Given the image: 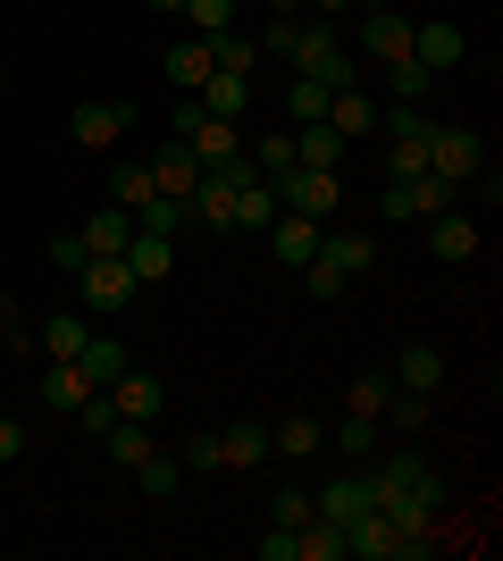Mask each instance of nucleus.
<instances>
[{"mask_svg":"<svg viewBox=\"0 0 503 561\" xmlns=\"http://www.w3.org/2000/svg\"><path fill=\"white\" fill-rule=\"evenodd\" d=\"M76 369L93 377V386H118V377L135 369V352H126L118 335H84V352H76Z\"/></svg>","mask_w":503,"mask_h":561,"instance_id":"nucleus-16","label":"nucleus"},{"mask_svg":"<svg viewBox=\"0 0 503 561\" xmlns=\"http://www.w3.org/2000/svg\"><path fill=\"white\" fill-rule=\"evenodd\" d=\"M151 9H185V0H151Z\"/></svg>","mask_w":503,"mask_h":561,"instance_id":"nucleus-49","label":"nucleus"},{"mask_svg":"<svg viewBox=\"0 0 503 561\" xmlns=\"http://www.w3.org/2000/svg\"><path fill=\"white\" fill-rule=\"evenodd\" d=\"M328 126H335L344 142H353V135H369V126H378V101L361 93V84H344V93H328Z\"/></svg>","mask_w":503,"mask_h":561,"instance_id":"nucleus-19","label":"nucleus"},{"mask_svg":"<svg viewBox=\"0 0 503 561\" xmlns=\"http://www.w3.org/2000/svg\"><path fill=\"white\" fill-rule=\"evenodd\" d=\"M101 445H110V461L135 469V461L151 453V420H110V427H101Z\"/></svg>","mask_w":503,"mask_h":561,"instance_id":"nucleus-28","label":"nucleus"},{"mask_svg":"<svg viewBox=\"0 0 503 561\" xmlns=\"http://www.w3.org/2000/svg\"><path fill=\"white\" fill-rule=\"evenodd\" d=\"M403 50H411L403 9H369V18H361V59H403Z\"/></svg>","mask_w":503,"mask_h":561,"instance_id":"nucleus-12","label":"nucleus"},{"mask_svg":"<svg viewBox=\"0 0 503 561\" xmlns=\"http://www.w3.org/2000/svg\"><path fill=\"white\" fill-rule=\"evenodd\" d=\"M268 218H277V185L252 176V185L236 193V234H268Z\"/></svg>","mask_w":503,"mask_h":561,"instance_id":"nucleus-23","label":"nucleus"},{"mask_svg":"<svg viewBox=\"0 0 503 561\" xmlns=\"http://www.w3.org/2000/svg\"><path fill=\"white\" fill-rule=\"evenodd\" d=\"M386 176H428V135H403V142H386Z\"/></svg>","mask_w":503,"mask_h":561,"instance_id":"nucleus-37","label":"nucleus"},{"mask_svg":"<svg viewBox=\"0 0 503 561\" xmlns=\"http://www.w3.org/2000/svg\"><path fill=\"white\" fill-rule=\"evenodd\" d=\"M185 469H210V478L227 469V445H218V427H202V436L185 445Z\"/></svg>","mask_w":503,"mask_h":561,"instance_id":"nucleus-41","label":"nucleus"},{"mask_svg":"<svg viewBox=\"0 0 503 561\" xmlns=\"http://www.w3.org/2000/svg\"><path fill=\"white\" fill-rule=\"evenodd\" d=\"M335 168H286V176H277V210H294V218H319V227H328V210H335Z\"/></svg>","mask_w":503,"mask_h":561,"instance_id":"nucleus-4","label":"nucleus"},{"mask_svg":"<svg viewBox=\"0 0 503 561\" xmlns=\"http://www.w3.org/2000/svg\"><path fill=\"white\" fill-rule=\"evenodd\" d=\"M386 394H395V377H353V402H344V411L378 420V411H386Z\"/></svg>","mask_w":503,"mask_h":561,"instance_id":"nucleus-40","label":"nucleus"},{"mask_svg":"<svg viewBox=\"0 0 503 561\" xmlns=\"http://www.w3.org/2000/svg\"><path fill=\"white\" fill-rule=\"evenodd\" d=\"M84 260H93V252H84V234H59V243H50V268H59V277H76Z\"/></svg>","mask_w":503,"mask_h":561,"instance_id":"nucleus-42","label":"nucleus"},{"mask_svg":"<svg viewBox=\"0 0 503 561\" xmlns=\"http://www.w3.org/2000/svg\"><path fill=\"white\" fill-rule=\"evenodd\" d=\"M319 234H328L319 218H294V210H277V218H268V243H277V260H286V268H302V260L319 252Z\"/></svg>","mask_w":503,"mask_h":561,"instance_id":"nucleus-14","label":"nucleus"},{"mask_svg":"<svg viewBox=\"0 0 503 561\" xmlns=\"http://www.w3.org/2000/svg\"><path fill=\"white\" fill-rule=\"evenodd\" d=\"M268 18H302V0H268Z\"/></svg>","mask_w":503,"mask_h":561,"instance_id":"nucleus-47","label":"nucleus"},{"mask_svg":"<svg viewBox=\"0 0 503 561\" xmlns=\"http://www.w3.org/2000/svg\"><path fill=\"white\" fill-rule=\"evenodd\" d=\"M135 227H144V234H185V227H193V210L176 202V193H151L144 210H135Z\"/></svg>","mask_w":503,"mask_h":561,"instance_id":"nucleus-29","label":"nucleus"},{"mask_svg":"<svg viewBox=\"0 0 503 561\" xmlns=\"http://www.w3.org/2000/svg\"><path fill=\"white\" fill-rule=\"evenodd\" d=\"M185 142H193V160H202V168H218V160H236V151H243V135L227 126V117H202Z\"/></svg>","mask_w":503,"mask_h":561,"instance_id":"nucleus-24","label":"nucleus"},{"mask_svg":"<svg viewBox=\"0 0 503 561\" xmlns=\"http://www.w3.org/2000/svg\"><path fill=\"white\" fill-rule=\"evenodd\" d=\"M461 50H470V34H461L454 18H428V25H411V59H420L428 76L461 68Z\"/></svg>","mask_w":503,"mask_h":561,"instance_id":"nucleus-5","label":"nucleus"},{"mask_svg":"<svg viewBox=\"0 0 503 561\" xmlns=\"http://www.w3.org/2000/svg\"><path fill=\"white\" fill-rule=\"evenodd\" d=\"M101 394H110V402H118V420H160V377H151V369H126L118 377V386H101Z\"/></svg>","mask_w":503,"mask_h":561,"instance_id":"nucleus-13","label":"nucleus"},{"mask_svg":"<svg viewBox=\"0 0 503 561\" xmlns=\"http://www.w3.org/2000/svg\"><path fill=\"white\" fill-rule=\"evenodd\" d=\"M43 352H50V360H76V352H84V319H76V310L43 319Z\"/></svg>","mask_w":503,"mask_h":561,"instance_id":"nucleus-33","label":"nucleus"},{"mask_svg":"<svg viewBox=\"0 0 503 561\" xmlns=\"http://www.w3.org/2000/svg\"><path fill=\"white\" fill-rule=\"evenodd\" d=\"M151 193H160V185H151L144 160H118V168H110V202H118V210H144Z\"/></svg>","mask_w":503,"mask_h":561,"instance_id":"nucleus-27","label":"nucleus"},{"mask_svg":"<svg viewBox=\"0 0 503 561\" xmlns=\"http://www.w3.org/2000/svg\"><path fill=\"white\" fill-rule=\"evenodd\" d=\"M386 84H395V101H420V93L436 84V76H428V68H420V59L403 50V59H386Z\"/></svg>","mask_w":503,"mask_h":561,"instance_id":"nucleus-38","label":"nucleus"},{"mask_svg":"<svg viewBox=\"0 0 503 561\" xmlns=\"http://www.w3.org/2000/svg\"><path fill=\"white\" fill-rule=\"evenodd\" d=\"M395 386H403V394H436V386H445V352H436V344H403Z\"/></svg>","mask_w":503,"mask_h":561,"instance_id":"nucleus-17","label":"nucleus"},{"mask_svg":"<svg viewBox=\"0 0 503 561\" xmlns=\"http://www.w3.org/2000/svg\"><path fill=\"white\" fill-rule=\"evenodd\" d=\"M261 561H294V528H268V537H261Z\"/></svg>","mask_w":503,"mask_h":561,"instance_id":"nucleus-44","label":"nucleus"},{"mask_svg":"<svg viewBox=\"0 0 503 561\" xmlns=\"http://www.w3.org/2000/svg\"><path fill=\"white\" fill-rule=\"evenodd\" d=\"M361 268H378V243H369V234H319V252L302 260V277H311L319 302H335Z\"/></svg>","mask_w":503,"mask_h":561,"instance_id":"nucleus-2","label":"nucleus"},{"mask_svg":"<svg viewBox=\"0 0 503 561\" xmlns=\"http://www.w3.org/2000/svg\"><path fill=\"white\" fill-rule=\"evenodd\" d=\"M84 394H93V377L76 369V360H50V369H43V402H50V411H76Z\"/></svg>","mask_w":503,"mask_h":561,"instance_id":"nucleus-26","label":"nucleus"},{"mask_svg":"<svg viewBox=\"0 0 503 561\" xmlns=\"http://www.w3.org/2000/svg\"><path fill=\"white\" fill-rule=\"evenodd\" d=\"M135 486H144L151 503H168V494L185 486V461H160V453H144V461H135Z\"/></svg>","mask_w":503,"mask_h":561,"instance_id":"nucleus-30","label":"nucleus"},{"mask_svg":"<svg viewBox=\"0 0 503 561\" xmlns=\"http://www.w3.org/2000/svg\"><path fill=\"white\" fill-rule=\"evenodd\" d=\"M126 126H135V110H126V101H76V142H84V151H110Z\"/></svg>","mask_w":503,"mask_h":561,"instance_id":"nucleus-7","label":"nucleus"},{"mask_svg":"<svg viewBox=\"0 0 503 561\" xmlns=\"http://www.w3.org/2000/svg\"><path fill=\"white\" fill-rule=\"evenodd\" d=\"M18 453H25V427H18V420H0V461H18Z\"/></svg>","mask_w":503,"mask_h":561,"instance_id":"nucleus-45","label":"nucleus"},{"mask_svg":"<svg viewBox=\"0 0 503 561\" xmlns=\"http://www.w3.org/2000/svg\"><path fill=\"white\" fill-rule=\"evenodd\" d=\"M386 427H395V436H420V427H428V394H403V386H395V394H386V411H378Z\"/></svg>","mask_w":503,"mask_h":561,"instance_id":"nucleus-31","label":"nucleus"},{"mask_svg":"<svg viewBox=\"0 0 503 561\" xmlns=\"http://www.w3.org/2000/svg\"><path fill=\"white\" fill-rule=\"evenodd\" d=\"M353 0H302V18H344Z\"/></svg>","mask_w":503,"mask_h":561,"instance_id":"nucleus-46","label":"nucleus"},{"mask_svg":"<svg viewBox=\"0 0 503 561\" xmlns=\"http://www.w3.org/2000/svg\"><path fill=\"white\" fill-rule=\"evenodd\" d=\"M185 18H193V34L210 43V34H227V25H236V0H185Z\"/></svg>","mask_w":503,"mask_h":561,"instance_id":"nucleus-39","label":"nucleus"},{"mask_svg":"<svg viewBox=\"0 0 503 561\" xmlns=\"http://www.w3.org/2000/svg\"><path fill=\"white\" fill-rule=\"evenodd\" d=\"M243 160H252V168H261V176H268V185H277V176H286V168H294V135H261V142H252V151H243Z\"/></svg>","mask_w":503,"mask_h":561,"instance_id":"nucleus-36","label":"nucleus"},{"mask_svg":"<svg viewBox=\"0 0 503 561\" xmlns=\"http://www.w3.org/2000/svg\"><path fill=\"white\" fill-rule=\"evenodd\" d=\"M76 285H84V310H126L135 294H144V285L126 277V260H84V268H76Z\"/></svg>","mask_w":503,"mask_h":561,"instance_id":"nucleus-6","label":"nucleus"},{"mask_svg":"<svg viewBox=\"0 0 503 561\" xmlns=\"http://www.w3.org/2000/svg\"><path fill=\"white\" fill-rule=\"evenodd\" d=\"M126 234H135V210L101 202V210L84 218V252H93V260H118V252H126Z\"/></svg>","mask_w":503,"mask_h":561,"instance_id":"nucleus-15","label":"nucleus"},{"mask_svg":"<svg viewBox=\"0 0 503 561\" xmlns=\"http://www.w3.org/2000/svg\"><path fill=\"white\" fill-rule=\"evenodd\" d=\"M302 519H311V486H294V478H286V486L268 494V528H302Z\"/></svg>","mask_w":503,"mask_h":561,"instance_id":"nucleus-34","label":"nucleus"},{"mask_svg":"<svg viewBox=\"0 0 503 561\" xmlns=\"http://www.w3.org/2000/svg\"><path fill=\"white\" fill-rule=\"evenodd\" d=\"M144 168H151V185H160V193H176V202H185V193L202 185V160H193V142H176V135H168Z\"/></svg>","mask_w":503,"mask_h":561,"instance_id":"nucleus-9","label":"nucleus"},{"mask_svg":"<svg viewBox=\"0 0 503 561\" xmlns=\"http://www.w3.org/2000/svg\"><path fill=\"white\" fill-rule=\"evenodd\" d=\"M160 68H168V84H176V93H202V76H210V43H202V34H185Z\"/></svg>","mask_w":503,"mask_h":561,"instance_id":"nucleus-21","label":"nucleus"},{"mask_svg":"<svg viewBox=\"0 0 503 561\" xmlns=\"http://www.w3.org/2000/svg\"><path fill=\"white\" fill-rule=\"evenodd\" d=\"M210 68H218V76H252V68H261V43L227 25V34H210Z\"/></svg>","mask_w":503,"mask_h":561,"instance_id":"nucleus-25","label":"nucleus"},{"mask_svg":"<svg viewBox=\"0 0 503 561\" xmlns=\"http://www.w3.org/2000/svg\"><path fill=\"white\" fill-rule=\"evenodd\" d=\"M328 50H344L335 43V18H268V34H261V59H286L294 76H319Z\"/></svg>","mask_w":503,"mask_h":561,"instance_id":"nucleus-1","label":"nucleus"},{"mask_svg":"<svg viewBox=\"0 0 503 561\" xmlns=\"http://www.w3.org/2000/svg\"><path fill=\"white\" fill-rule=\"evenodd\" d=\"M286 110H294V126H319V117H328V84H319V76H294Z\"/></svg>","mask_w":503,"mask_h":561,"instance_id":"nucleus-32","label":"nucleus"},{"mask_svg":"<svg viewBox=\"0 0 503 561\" xmlns=\"http://www.w3.org/2000/svg\"><path fill=\"white\" fill-rule=\"evenodd\" d=\"M202 110L210 117H227V126H243V110H252V76H202Z\"/></svg>","mask_w":503,"mask_h":561,"instance_id":"nucleus-18","label":"nucleus"},{"mask_svg":"<svg viewBox=\"0 0 503 561\" xmlns=\"http://www.w3.org/2000/svg\"><path fill=\"white\" fill-rule=\"evenodd\" d=\"M218 445H227V469H261L268 461V427L261 420H236V427H218Z\"/></svg>","mask_w":503,"mask_h":561,"instance_id":"nucleus-22","label":"nucleus"},{"mask_svg":"<svg viewBox=\"0 0 503 561\" xmlns=\"http://www.w3.org/2000/svg\"><path fill=\"white\" fill-rule=\"evenodd\" d=\"M202 117H210V110H202V93H185V101H176V110H168V135L185 142V135H193V126H202Z\"/></svg>","mask_w":503,"mask_h":561,"instance_id":"nucleus-43","label":"nucleus"},{"mask_svg":"<svg viewBox=\"0 0 503 561\" xmlns=\"http://www.w3.org/2000/svg\"><path fill=\"white\" fill-rule=\"evenodd\" d=\"M369 503H378V494H369V478H328V486H311V512L335 519V528H353Z\"/></svg>","mask_w":503,"mask_h":561,"instance_id":"nucleus-10","label":"nucleus"},{"mask_svg":"<svg viewBox=\"0 0 503 561\" xmlns=\"http://www.w3.org/2000/svg\"><path fill=\"white\" fill-rule=\"evenodd\" d=\"M361 9H395V0H361Z\"/></svg>","mask_w":503,"mask_h":561,"instance_id":"nucleus-48","label":"nucleus"},{"mask_svg":"<svg viewBox=\"0 0 503 561\" xmlns=\"http://www.w3.org/2000/svg\"><path fill=\"white\" fill-rule=\"evenodd\" d=\"M335 445H344V461H369V453H378V420H361V411H344V427H335Z\"/></svg>","mask_w":503,"mask_h":561,"instance_id":"nucleus-35","label":"nucleus"},{"mask_svg":"<svg viewBox=\"0 0 503 561\" xmlns=\"http://www.w3.org/2000/svg\"><path fill=\"white\" fill-rule=\"evenodd\" d=\"M487 168V142L470 135V126H428V176H445V185H470Z\"/></svg>","mask_w":503,"mask_h":561,"instance_id":"nucleus-3","label":"nucleus"},{"mask_svg":"<svg viewBox=\"0 0 503 561\" xmlns=\"http://www.w3.org/2000/svg\"><path fill=\"white\" fill-rule=\"evenodd\" d=\"M0 93H9V68H0Z\"/></svg>","mask_w":503,"mask_h":561,"instance_id":"nucleus-50","label":"nucleus"},{"mask_svg":"<svg viewBox=\"0 0 503 561\" xmlns=\"http://www.w3.org/2000/svg\"><path fill=\"white\" fill-rule=\"evenodd\" d=\"M118 260H126V277H135V285H160L168 268H176V234H144V227H135Z\"/></svg>","mask_w":503,"mask_h":561,"instance_id":"nucleus-8","label":"nucleus"},{"mask_svg":"<svg viewBox=\"0 0 503 561\" xmlns=\"http://www.w3.org/2000/svg\"><path fill=\"white\" fill-rule=\"evenodd\" d=\"M428 252L436 260H470V252H479V227H470L461 210H436L428 218Z\"/></svg>","mask_w":503,"mask_h":561,"instance_id":"nucleus-20","label":"nucleus"},{"mask_svg":"<svg viewBox=\"0 0 503 561\" xmlns=\"http://www.w3.org/2000/svg\"><path fill=\"white\" fill-rule=\"evenodd\" d=\"M319 445H328V427H319L311 411H286V420L268 427V461H311Z\"/></svg>","mask_w":503,"mask_h":561,"instance_id":"nucleus-11","label":"nucleus"}]
</instances>
